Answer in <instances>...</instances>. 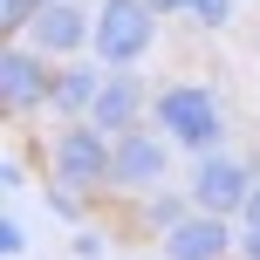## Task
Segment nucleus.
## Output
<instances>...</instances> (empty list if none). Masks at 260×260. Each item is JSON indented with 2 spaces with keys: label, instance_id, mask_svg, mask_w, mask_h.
Returning <instances> with one entry per match:
<instances>
[{
  "label": "nucleus",
  "instance_id": "nucleus-1",
  "mask_svg": "<svg viewBox=\"0 0 260 260\" xmlns=\"http://www.w3.org/2000/svg\"><path fill=\"white\" fill-rule=\"evenodd\" d=\"M151 123L178 144L185 157L199 151H219L226 144V96L212 82H192V76H171L165 89H151Z\"/></svg>",
  "mask_w": 260,
  "mask_h": 260
},
{
  "label": "nucleus",
  "instance_id": "nucleus-2",
  "mask_svg": "<svg viewBox=\"0 0 260 260\" xmlns=\"http://www.w3.org/2000/svg\"><path fill=\"white\" fill-rule=\"evenodd\" d=\"M157 21H165V14H157L151 0H96V41H89V55L103 69H137L144 55L157 48Z\"/></svg>",
  "mask_w": 260,
  "mask_h": 260
},
{
  "label": "nucleus",
  "instance_id": "nucleus-3",
  "mask_svg": "<svg viewBox=\"0 0 260 260\" xmlns=\"http://www.w3.org/2000/svg\"><path fill=\"white\" fill-rule=\"evenodd\" d=\"M178 171V144L165 137L157 123H137L117 137V157H110V199H144L157 185H171Z\"/></svg>",
  "mask_w": 260,
  "mask_h": 260
},
{
  "label": "nucleus",
  "instance_id": "nucleus-4",
  "mask_svg": "<svg viewBox=\"0 0 260 260\" xmlns=\"http://www.w3.org/2000/svg\"><path fill=\"white\" fill-rule=\"evenodd\" d=\"M110 157H117V137L96 130L89 117L62 123V130H55V144H48V171H55V178H69L76 192H89V199H110Z\"/></svg>",
  "mask_w": 260,
  "mask_h": 260
},
{
  "label": "nucleus",
  "instance_id": "nucleus-5",
  "mask_svg": "<svg viewBox=\"0 0 260 260\" xmlns=\"http://www.w3.org/2000/svg\"><path fill=\"white\" fill-rule=\"evenodd\" d=\"M253 178H260V157L247 151H199L192 157V171H185V185H192V206L199 212H226V219H240L247 212V192H253Z\"/></svg>",
  "mask_w": 260,
  "mask_h": 260
},
{
  "label": "nucleus",
  "instance_id": "nucleus-6",
  "mask_svg": "<svg viewBox=\"0 0 260 260\" xmlns=\"http://www.w3.org/2000/svg\"><path fill=\"white\" fill-rule=\"evenodd\" d=\"M55 89V55H41L35 41H0V110L7 117H48Z\"/></svg>",
  "mask_w": 260,
  "mask_h": 260
},
{
  "label": "nucleus",
  "instance_id": "nucleus-7",
  "mask_svg": "<svg viewBox=\"0 0 260 260\" xmlns=\"http://www.w3.org/2000/svg\"><path fill=\"white\" fill-rule=\"evenodd\" d=\"M27 41L41 55H55V62H76L96 41V7L89 0H41V14L27 21Z\"/></svg>",
  "mask_w": 260,
  "mask_h": 260
},
{
  "label": "nucleus",
  "instance_id": "nucleus-8",
  "mask_svg": "<svg viewBox=\"0 0 260 260\" xmlns=\"http://www.w3.org/2000/svg\"><path fill=\"white\" fill-rule=\"evenodd\" d=\"M165 260H233L240 253V219L226 212H185L171 233H157Z\"/></svg>",
  "mask_w": 260,
  "mask_h": 260
},
{
  "label": "nucleus",
  "instance_id": "nucleus-9",
  "mask_svg": "<svg viewBox=\"0 0 260 260\" xmlns=\"http://www.w3.org/2000/svg\"><path fill=\"white\" fill-rule=\"evenodd\" d=\"M89 123H96V130H110V137H123V130L151 123V89H144V76H137V69H110V76H103Z\"/></svg>",
  "mask_w": 260,
  "mask_h": 260
},
{
  "label": "nucleus",
  "instance_id": "nucleus-10",
  "mask_svg": "<svg viewBox=\"0 0 260 260\" xmlns=\"http://www.w3.org/2000/svg\"><path fill=\"white\" fill-rule=\"evenodd\" d=\"M110 69L96 62V55H76V62H55V89H48V117L55 123H76L96 110V89H103Z\"/></svg>",
  "mask_w": 260,
  "mask_h": 260
},
{
  "label": "nucleus",
  "instance_id": "nucleus-11",
  "mask_svg": "<svg viewBox=\"0 0 260 260\" xmlns=\"http://www.w3.org/2000/svg\"><path fill=\"white\" fill-rule=\"evenodd\" d=\"M130 206H137V219H130V226H137V233H151V240L171 233L185 212H199V206H192V185H178V178L157 185V192H144V199H130Z\"/></svg>",
  "mask_w": 260,
  "mask_h": 260
},
{
  "label": "nucleus",
  "instance_id": "nucleus-12",
  "mask_svg": "<svg viewBox=\"0 0 260 260\" xmlns=\"http://www.w3.org/2000/svg\"><path fill=\"white\" fill-rule=\"evenodd\" d=\"M41 199H48V212H55L62 226H82V219H89V206H96L89 192H76V185L55 178V171H48V192H41Z\"/></svg>",
  "mask_w": 260,
  "mask_h": 260
},
{
  "label": "nucleus",
  "instance_id": "nucleus-13",
  "mask_svg": "<svg viewBox=\"0 0 260 260\" xmlns=\"http://www.w3.org/2000/svg\"><path fill=\"white\" fill-rule=\"evenodd\" d=\"M233 14H240V0H199L185 21H192L199 35H226V27H233Z\"/></svg>",
  "mask_w": 260,
  "mask_h": 260
},
{
  "label": "nucleus",
  "instance_id": "nucleus-14",
  "mask_svg": "<svg viewBox=\"0 0 260 260\" xmlns=\"http://www.w3.org/2000/svg\"><path fill=\"white\" fill-rule=\"evenodd\" d=\"M35 14H41V0H0V41H21Z\"/></svg>",
  "mask_w": 260,
  "mask_h": 260
},
{
  "label": "nucleus",
  "instance_id": "nucleus-15",
  "mask_svg": "<svg viewBox=\"0 0 260 260\" xmlns=\"http://www.w3.org/2000/svg\"><path fill=\"white\" fill-rule=\"evenodd\" d=\"M69 247H76V260H103V247H110V240L96 233V226H69Z\"/></svg>",
  "mask_w": 260,
  "mask_h": 260
},
{
  "label": "nucleus",
  "instance_id": "nucleus-16",
  "mask_svg": "<svg viewBox=\"0 0 260 260\" xmlns=\"http://www.w3.org/2000/svg\"><path fill=\"white\" fill-rule=\"evenodd\" d=\"M21 253H27V226L7 212V219H0V260H21Z\"/></svg>",
  "mask_w": 260,
  "mask_h": 260
},
{
  "label": "nucleus",
  "instance_id": "nucleus-17",
  "mask_svg": "<svg viewBox=\"0 0 260 260\" xmlns=\"http://www.w3.org/2000/svg\"><path fill=\"white\" fill-rule=\"evenodd\" d=\"M0 185H7V199H14V192H21V185H27V165H21V157H14V151L0 157Z\"/></svg>",
  "mask_w": 260,
  "mask_h": 260
},
{
  "label": "nucleus",
  "instance_id": "nucleus-18",
  "mask_svg": "<svg viewBox=\"0 0 260 260\" xmlns=\"http://www.w3.org/2000/svg\"><path fill=\"white\" fill-rule=\"evenodd\" d=\"M151 7H157V14H165V21H185V14H192V7H199V0H151Z\"/></svg>",
  "mask_w": 260,
  "mask_h": 260
},
{
  "label": "nucleus",
  "instance_id": "nucleus-19",
  "mask_svg": "<svg viewBox=\"0 0 260 260\" xmlns=\"http://www.w3.org/2000/svg\"><path fill=\"white\" fill-rule=\"evenodd\" d=\"M240 260H260V226H240Z\"/></svg>",
  "mask_w": 260,
  "mask_h": 260
},
{
  "label": "nucleus",
  "instance_id": "nucleus-20",
  "mask_svg": "<svg viewBox=\"0 0 260 260\" xmlns=\"http://www.w3.org/2000/svg\"><path fill=\"white\" fill-rule=\"evenodd\" d=\"M240 226H260V178H253V192H247V212H240Z\"/></svg>",
  "mask_w": 260,
  "mask_h": 260
}]
</instances>
